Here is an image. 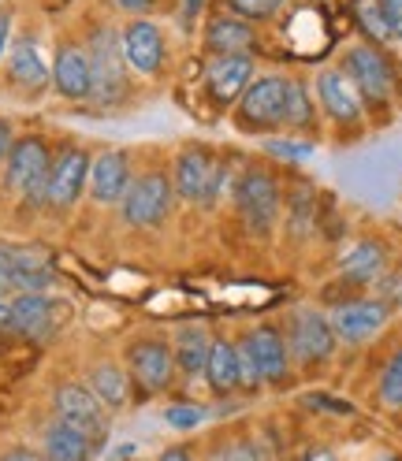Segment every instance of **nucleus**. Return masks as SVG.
Listing matches in <instances>:
<instances>
[{
  "instance_id": "1",
  "label": "nucleus",
  "mask_w": 402,
  "mask_h": 461,
  "mask_svg": "<svg viewBox=\"0 0 402 461\" xmlns=\"http://www.w3.org/2000/svg\"><path fill=\"white\" fill-rule=\"evenodd\" d=\"M171 186L190 205H213L224 186V160L206 146H190L176 160V183Z\"/></svg>"
},
{
  "instance_id": "2",
  "label": "nucleus",
  "mask_w": 402,
  "mask_h": 461,
  "mask_svg": "<svg viewBox=\"0 0 402 461\" xmlns=\"http://www.w3.org/2000/svg\"><path fill=\"white\" fill-rule=\"evenodd\" d=\"M49 171H52V157L41 138H19L12 141L8 153V190L19 194L23 201H45V186H49Z\"/></svg>"
},
{
  "instance_id": "3",
  "label": "nucleus",
  "mask_w": 402,
  "mask_h": 461,
  "mask_svg": "<svg viewBox=\"0 0 402 461\" xmlns=\"http://www.w3.org/2000/svg\"><path fill=\"white\" fill-rule=\"evenodd\" d=\"M52 410H56V420H64L68 428L82 431L90 443L105 447V439H108V410L101 406L97 394L86 384H60L52 391Z\"/></svg>"
},
{
  "instance_id": "4",
  "label": "nucleus",
  "mask_w": 402,
  "mask_h": 461,
  "mask_svg": "<svg viewBox=\"0 0 402 461\" xmlns=\"http://www.w3.org/2000/svg\"><path fill=\"white\" fill-rule=\"evenodd\" d=\"M171 201H176V186L168 183L164 171H146V176L131 179L120 209H123V220L131 227H157L168 220Z\"/></svg>"
},
{
  "instance_id": "5",
  "label": "nucleus",
  "mask_w": 402,
  "mask_h": 461,
  "mask_svg": "<svg viewBox=\"0 0 402 461\" xmlns=\"http://www.w3.org/2000/svg\"><path fill=\"white\" fill-rule=\"evenodd\" d=\"M86 56H90V71H94V101L116 104L127 94V64H123L120 34H112L108 26H101Z\"/></svg>"
},
{
  "instance_id": "6",
  "label": "nucleus",
  "mask_w": 402,
  "mask_h": 461,
  "mask_svg": "<svg viewBox=\"0 0 402 461\" xmlns=\"http://www.w3.org/2000/svg\"><path fill=\"white\" fill-rule=\"evenodd\" d=\"M127 376L150 394H160L176 380V354L168 339H134L127 346Z\"/></svg>"
},
{
  "instance_id": "7",
  "label": "nucleus",
  "mask_w": 402,
  "mask_h": 461,
  "mask_svg": "<svg viewBox=\"0 0 402 461\" xmlns=\"http://www.w3.org/2000/svg\"><path fill=\"white\" fill-rule=\"evenodd\" d=\"M68 316V305L52 302L49 294H15L8 302V316H5V328L12 335H23V339H49L56 328L64 324Z\"/></svg>"
},
{
  "instance_id": "8",
  "label": "nucleus",
  "mask_w": 402,
  "mask_h": 461,
  "mask_svg": "<svg viewBox=\"0 0 402 461\" xmlns=\"http://www.w3.org/2000/svg\"><path fill=\"white\" fill-rule=\"evenodd\" d=\"M283 339H287V350H291L298 361H306V365L328 361L332 350H335V342H339L332 324H328V316L317 312V309H295Z\"/></svg>"
},
{
  "instance_id": "9",
  "label": "nucleus",
  "mask_w": 402,
  "mask_h": 461,
  "mask_svg": "<svg viewBox=\"0 0 402 461\" xmlns=\"http://www.w3.org/2000/svg\"><path fill=\"white\" fill-rule=\"evenodd\" d=\"M235 201H239V212H242V220H246V227L250 230H272V223H276V216H279V183L269 176V171H257V167H250L246 176L239 179V186H235Z\"/></svg>"
},
{
  "instance_id": "10",
  "label": "nucleus",
  "mask_w": 402,
  "mask_h": 461,
  "mask_svg": "<svg viewBox=\"0 0 402 461\" xmlns=\"http://www.w3.org/2000/svg\"><path fill=\"white\" fill-rule=\"evenodd\" d=\"M0 279L15 294H45L56 283L49 261L38 249H23V246H0Z\"/></svg>"
},
{
  "instance_id": "11",
  "label": "nucleus",
  "mask_w": 402,
  "mask_h": 461,
  "mask_svg": "<svg viewBox=\"0 0 402 461\" xmlns=\"http://www.w3.org/2000/svg\"><path fill=\"white\" fill-rule=\"evenodd\" d=\"M388 302H377V298H354V302H339L328 316V324L335 331L339 342H347V346H358L365 339H372L384 324H388Z\"/></svg>"
},
{
  "instance_id": "12",
  "label": "nucleus",
  "mask_w": 402,
  "mask_h": 461,
  "mask_svg": "<svg viewBox=\"0 0 402 461\" xmlns=\"http://www.w3.org/2000/svg\"><path fill=\"white\" fill-rule=\"evenodd\" d=\"M90 160H94V157L86 153V149H78V146L64 149L60 157L52 160L49 186H45V205H49V209L64 212V209L75 205L78 194L86 190V179H90Z\"/></svg>"
},
{
  "instance_id": "13",
  "label": "nucleus",
  "mask_w": 402,
  "mask_h": 461,
  "mask_svg": "<svg viewBox=\"0 0 402 461\" xmlns=\"http://www.w3.org/2000/svg\"><path fill=\"white\" fill-rule=\"evenodd\" d=\"M283 108H287V78L269 75L246 86V94L239 101V120L246 127H279L283 123Z\"/></svg>"
},
{
  "instance_id": "14",
  "label": "nucleus",
  "mask_w": 402,
  "mask_h": 461,
  "mask_svg": "<svg viewBox=\"0 0 402 461\" xmlns=\"http://www.w3.org/2000/svg\"><path fill=\"white\" fill-rule=\"evenodd\" d=\"M347 78L358 86V94L369 97V101H377V104H388L391 101V64L384 60V52L380 49H372V45H354L347 52Z\"/></svg>"
},
{
  "instance_id": "15",
  "label": "nucleus",
  "mask_w": 402,
  "mask_h": 461,
  "mask_svg": "<svg viewBox=\"0 0 402 461\" xmlns=\"http://www.w3.org/2000/svg\"><path fill=\"white\" fill-rule=\"evenodd\" d=\"M120 49H123V64L138 75H157L164 68V34L150 19L127 23L120 34Z\"/></svg>"
},
{
  "instance_id": "16",
  "label": "nucleus",
  "mask_w": 402,
  "mask_h": 461,
  "mask_svg": "<svg viewBox=\"0 0 402 461\" xmlns=\"http://www.w3.org/2000/svg\"><path fill=\"white\" fill-rule=\"evenodd\" d=\"M90 197L97 205H120L131 186V157L123 149H108L90 160Z\"/></svg>"
},
{
  "instance_id": "17",
  "label": "nucleus",
  "mask_w": 402,
  "mask_h": 461,
  "mask_svg": "<svg viewBox=\"0 0 402 461\" xmlns=\"http://www.w3.org/2000/svg\"><path fill=\"white\" fill-rule=\"evenodd\" d=\"M242 342H246V350L253 354L257 368H261L265 387H283L287 384V357H291L283 331L272 328V324H261V328H253Z\"/></svg>"
},
{
  "instance_id": "18",
  "label": "nucleus",
  "mask_w": 402,
  "mask_h": 461,
  "mask_svg": "<svg viewBox=\"0 0 402 461\" xmlns=\"http://www.w3.org/2000/svg\"><path fill=\"white\" fill-rule=\"evenodd\" d=\"M49 75H52V86L60 90V97H68V101L94 97V71H90V56H86V49L60 45Z\"/></svg>"
},
{
  "instance_id": "19",
  "label": "nucleus",
  "mask_w": 402,
  "mask_h": 461,
  "mask_svg": "<svg viewBox=\"0 0 402 461\" xmlns=\"http://www.w3.org/2000/svg\"><path fill=\"white\" fill-rule=\"evenodd\" d=\"M250 82H253L250 56H216L206 68V90L216 104H232L235 97H242Z\"/></svg>"
},
{
  "instance_id": "20",
  "label": "nucleus",
  "mask_w": 402,
  "mask_h": 461,
  "mask_svg": "<svg viewBox=\"0 0 402 461\" xmlns=\"http://www.w3.org/2000/svg\"><path fill=\"white\" fill-rule=\"evenodd\" d=\"M317 94H321L324 112L335 123H361V94H358V86L347 78V71H335V68L321 71Z\"/></svg>"
},
{
  "instance_id": "21",
  "label": "nucleus",
  "mask_w": 402,
  "mask_h": 461,
  "mask_svg": "<svg viewBox=\"0 0 402 461\" xmlns=\"http://www.w3.org/2000/svg\"><path fill=\"white\" fill-rule=\"evenodd\" d=\"M101 447L90 443L82 431L68 428L64 420H52L41 431V461H94Z\"/></svg>"
},
{
  "instance_id": "22",
  "label": "nucleus",
  "mask_w": 402,
  "mask_h": 461,
  "mask_svg": "<svg viewBox=\"0 0 402 461\" xmlns=\"http://www.w3.org/2000/svg\"><path fill=\"white\" fill-rule=\"evenodd\" d=\"M209 331L201 324H183L176 331V342H171V354H176V372L187 380L206 376V361H209Z\"/></svg>"
},
{
  "instance_id": "23",
  "label": "nucleus",
  "mask_w": 402,
  "mask_h": 461,
  "mask_svg": "<svg viewBox=\"0 0 402 461\" xmlns=\"http://www.w3.org/2000/svg\"><path fill=\"white\" fill-rule=\"evenodd\" d=\"M90 391L97 394V402H101L108 413L123 410L127 402H131V376H127V368H120L116 361L94 365L90 368Z\"/></svg>"
},
{
  "instance_id": "24",
  "label": "nucleus",
  "mask_w": 402,
  "mask_h": 461,
  "mask_svg": "<svg viewBox=\"0 0 402 461\" xmlns=\"http://www.w3.org/2000/svg\"><path fill=\"white\" fill-rule=\"evenodd\" d=\"M206 45L216 56H246L253 49V26L239 15H216L206 31Z\"/></svg>"
},
{
  "instance_id": "25",
  "label": "nucleus",
  "mask_w": 402,
  "mask_h": 461,
  "mask_svg": "<svg viewBox=\"0 0 402 461\" xmlns=\"http://www.w3.org/2000/svg\"><path fill=\"white\" fill-rule=\"evenodd\" d=\"M206 380L213 394H232L239 391V346L227 339H213L209 346V361H206Z\"/></svg>"
},
{
  "instance_id": "26",
  "label": "nucleus",
  "mask_w": 402,
  "mask_h": 461,
  "mask_svg": "<svg viewBox=\"0 0 402 461\" xmlns=\"http://www.w3.org/2000/svg\"><path fill=\"white\" fill-rule=\"evenodd\" d=\"M8 75L15 86H23V90H41V86L52 78L45 60H41V52L31 38H19L8 52Z\"/></svg>"
},
{
  "instance_id": "27",
  "label": "nucleus",
  "mask_w": 402,
  "mask_h": 461,
  "mask_svg": "<svg viewBox=\"0 0 402 461\" xmlns=\"http://www.w3.org/2000/svg\"><path fill=\"white\" fill-rule=\"evenodd\" d=\"M384 265H388V253H384L380 242H372V239L354 242L347 253H343V261H339L343 276H347L351 283H358V286L380 279V276H384Z\"/></svg>"
},
{
  "instance_id": "28",
  "label": "nucleus",
  "mask_w": 402,
  "mask_h": 461,
  "mask_svg": "<svg viewBox=\"0 0 402 461\" xmlns=\"http://www.w3.org/2000/svg\"><path fill=\"white\" fill-rule=\"evenodd\" d=\"M213 461H272V450L261 436H239L213 450Z\"/></svg>"
},
{
  "instance_id": "29",
  "label": "nucleus",
  "mask_w": 402,
  "mask_h": 461,
  "mask_svg": "<svg viewBox=\"0 0 402 461\" xmlns=\"http://www.w3.org/2000/svg\"><path fill=\"white\" fill-rule=\"evenodd\" d=\"M283 123L287 127H298L306 131L313 123V101H309V90L298 82V78H287V108H283Z\"/></svg>"
},
{
  "instance_id": "30",
  "label": "nucleus",
  "mask_w": 402,
  "mask_h": 461,
  "mask_svg": "<svg viewBox=\"0 0 402 461\" xmlns=\"http://www.w3.org/2000/svg\"><path fill=\"white\" fill-rule=\"evenodd\" d=\"M380 402L388 410H402V350L380 372Z\"/></svg>"
},
{
  "instance_id": "31",
  "label": "nucleus",
  "mask_w": 402,
  "mask_h": 461,
  "mask_svg": "<svg viewBox=\"0 0 402 461\" xmlns=\"http://www.w3.org/2000/svg\"><path fill=\"white\" fill-rule=\"evenodd\" d=\"M206 417H209L206 406H194V402H179V406H168L164 410V424L176 428V431H194Z\"/></svg>"
},
{
  "instance_id": "32",
  "label": "nucleus",
  "mask_w": 402,
  "mask_h": 461,
  "mask_svg": "<svg viewBox=\"0 0 402 461\" xmlns=\"http://www.w3.org/2000/svg\"><path fill=\"white\" fill-rule=\"evenodd\" d=\"M227 8H232L242 23H261L283 8V0H227Z\"/></svg>"
},
{
  "instance_id": "33",
  "label": "nucleus",
  "mask_w": 402,
  "mask_h": 461,
  "mask_svg": "<svg viewBox=\"0 0 402 461\" xmlns=\"http://www.w3.org/2000/svg\"><path fill=\"white\" fill-rule=\"evenodd\" d=\"M317 220V209H313V194L309 190H298V194H291V212H287V223H291L298 235L302 230Z\"/></svg>"
},
{
  "instance_id": "34",
  "label": "nucleus",
  "mask_w": 402,
  "mask_h": 461,
  "mask_svg": "<svg viewBox=\"0 0 402 461\" xmlns=\"http://www.w3.org/2000/svg\"><path fill=\"white\" fill-rule=\"evenodd\" d=\"M239 387H242V391H261V387H265L261 368H257L253 354L246 350V342H239Z\"/></svg>"
},
{
  "instance_id": "35",
  "label": "nucleus",
  "mask_w": 402,
  "mask_h": 461,
  "mask_svg": "<svg viewBox=\"0 0 402 461\" xmlns=\"http://www.w3.org/2000/svg\"><path fill=\"white\" fill-rule=\"evenodd\" d=\"M265 149L272 153V157H279V160H309L313 157V146L309 141H291V138H272V141H265Z\"/></svg>"
},
{
  "instance_id": "36",
  "label": "nucleus",
  "mask_w": 402,
  "mask_h": 461,
  "mask_svg": "<svg viewBox=\"0 0 402 461\" xmlns=\"http://www.w3.org/2000/svg\"><path fill=\"white\" fill-rule=\"evenodd\" d=\"M361 23L369 26V34H377V41H388L391 34H388V26H384V19H380V5L377 0H361Z\"/></svg>"
},
{
  "instance_id": "37",
  "label": "nucleus",
  "mask_w": 402,
  "mask_h": 461,
  "mask_svg": "<svg viewBox=\"0 0 402 461\" xmlns=\"http://www.w3.org/2000/svg\"><path fill=\"white\" fill-rule=\"evenodd\" d=\"M377 5H380V19L388 26V34L402 41V0H377Z\"/></svg>"
},
{
  "instance_id": "38",
  "label": "nucleus",
  "mask_w": 402,
  "mask_h": 461,
  "mask_svg": "<svg viewBox=\"0 0 402 461\" xmlns=\"http://www.w3.org/2000/svg\"><path fill=\"white\" fill-rule=\"evenodd\" d=\"M157 461H194V450L190 447H168V450H160Z\"/></svg>"
},
{
  "instance_id": "39",
  "label": "nucleus",
  "mask_w": 402,
  "mask_h": 461,
  "mask_svg": "<svg viewBox=\"0 0 402 461\" xmlns=\"http://www.w3.org/2000/svg\"><path fill=\"white\" fill-rule=\"evenodd\" d=\"M8 45H12V15L0 12V56L8 52Z\"/></svg>"
},
{
  "instance_id": "40",
  "label": "nucleus",
  "mask_w": 402,
  "mask_h": 461,
  "mask_svg": "<svg viewBox=\"0 0 402 461\" xmlns=\"http://www.w3.org/2000/svg\"><path fill=\"white\" fill-rule=\"evenodd\" d=\"M0 461H41L34 450H26V447H15V450H5L0 454Z\"/></svg>"
},
{
  "instance_id": "41",
  "label": "nucleus",
  "mask_w": 402,
  "mask_h": 461,
  "mask_svg": "<svg viewBox=\"0 0 402 461\" xmlns=\"http://www.w3.org/2000/svg\"><path fill=\"white\" fill-rule=\"evenodd\" d=\"M8 153H12V127L0 120V160H5Z\"/></svg>"
},
{
  "instance_id": "42",
  "label": "nucleus",
  "mask_w": 402,
  "mask_h": 461,
  "mask_svg": "<svg viewBox=\"0 0 402 461\" xmlns=\"http://www.w3.org/2000/svg\"><path fill=\"white\" fill-rule=\"evenodd\" d=\"M302 461H339L332 450H324V447H317V450H306L302 454Z\"/></svg>"
},
{
  "instance_id": "43",
  "label": "nucleus",
  "mask_w": 402,
  "mask_h": 461,
  "mask_svg": "<svg viewBox=\"0 0 402 461\" xmlns=\"http://www.w3.org/2000/svg\"><path fill=\"white\" fill-rule=\"evenodd\" d=\"M116 5L123 12H146V8H153V0H116Z\"/></svg>"
},
{
  "instance_id": "44",
  "label": "nucleus",
  "mask_w": 402,
  "mask_h": 461,
  "mask_svg": "<svg viewBox=\"0 0 402 461\" xmlns=\"http://www.w3.org/2000/svg\"><path fill=\"white\" fill-rule=\"evenodd\" d=\"M201 5H206V0H183V19L194 23V15L201 12Z\"/></svg>"
},
{
  "instance_id": "45",
  "label": "nucleus",
  "mask_w": 402,
  "mask_h": 461,
  "mask_svg": "<svg viewBox=\"0 0 402 461\" xmlns=\"http://www.w3.org/2000/svg\"><path fill=\"white\" fill-rule=\"evenodd\" d=\"M5 316H8V298H0V328H5Z\"/></svg>"
},
{
  "instance_id": "46",
  "label": "nucleus",
  "mask_w": 402,
  "mask_h": 461,
  "mask_svg": "<svg viewBox=\"0 0 402 461\" xmlns=\"http://www.w3.org/2000/svg\"><path fill=\"white\" fill-rule=\"evenodd\" d=\"M372 461H402V457H372Z\"/></svg>"
}]
</instances>
